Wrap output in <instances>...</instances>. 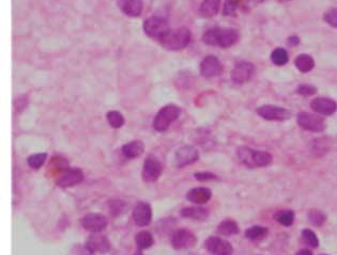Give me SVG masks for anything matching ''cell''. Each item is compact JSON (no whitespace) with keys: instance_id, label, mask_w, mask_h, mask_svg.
Masks as SVG:
<instances>
[{"instance_id":"obj_1","label":"cell","mask_w":337,"mask_h":255,"mask_svg":"<svg viewBox=\"0 0 337 255\" xmlns=\"http://www.w3.org/2000/svg\"><path fill=\"white\" fill-rule=\"evenodd\" d=\"M239 35L234 29L226 28H213L208 30L202 37L203 42L211 46H218L227 48L237 43Z\"/></svg>"},{"instance_id":"obj_2","label":"cell","mask_w":337,"mask_h":255,"mask_svg":"<svg viewBox=\"0 0 337 255\" xmlns=\"http://www.w3.org/2000/svg\"><path fill=\"white\" fill-rule=\"evenodd\" d=\"M238 157L249 168L267 167L272 162V155L269 152L252 150L246 146H241L238 149Z\"/></svg>"},{"instance_id":"obj_3","label":"cell","mask_w":337,"mask_h":255,"mask_svg":"<svg viewBox=\"0 0 337 255\" xmlns=\"http://www.w3.org/2000/svg\"><path fill=\"white\" fill-rule=\"evenodd\" d=\"M191 41V32L186 28L170 31L160 40L161 44L169 51H181L185 48Z\"/></svg>"},{"instance_id":"obj_4","label":"cell","mask_w":337,"mask_h":255,"mask_svg":"<svg viewBox=\"0 0 337 255\" xmlns=\"http://www.w3.org/2000/svg\"><path fill=\"white\" fill-rule=\"evenodd\" d=\"M181 109L175 105H167L158 112L157 117L153 122V127L155 130L165 131L172 123H174L180 116Z\"/></svg>"},{"instance_id":"obj_5","label":"cell","mask_w":337,"mask_h":255,"mask_svg":"<svg viewBox=\"0 0 337 255\" xmlns=\"http://www.w3.org/2000/svg\"><path fill=\"white\" fill-rule=\"evenodd\" d=\"M144 31L148 37L158 39L160 41L171 30L165 19H162L160 16H151L150 19H148L144 23Z\"/></svg>"},{"instance_id":"obj_6","label":"cell","mask_w":337,"mask_h":255,"mask_svg":"<svg viewBox=\"0 0 337 255\" xmlns=\"http://www.w3.org/2000/svg\"><path fill=\"white\" fill-rule=\"evenodd\" d=\"M298 124L306 130L313 131V133H321L325 128L324 120L316 116L314 113L309 112H300L298 114Z\"/></svg>"},{"instance_id":"obj_7","label":"cell","mask_w":337,"mask_h":255,"mask_svg":"<svg viewBox=\"0 0 337 255\" xmlns=\"http://www.w3.org/2000/svg\"><path fill=\"white\" fill-rule=\"evenodd\" d=\"M84 179V173L80 169L76 168H65L61 170L59 175L57 176V185L62 188L73 187L80 184Z\"/></svg>"},{"instance_id":"obj_8","label":"cell","mask_w":337,"mask_h":255,"mask_svg":"<svg viewBox=\"0 0 337 255\" xmlns=\"http://www.w3.org/2000/svg\"><path fill=\"white\" fill-rule=\"evenodd\" d=\"M162 163L153 155H149L145 159L143 168V179L147 183L157 182L162 174Z\"/></svg>"},{"instance_id":"obj_9","label":"cell","mask_w":337,"mask_h":255,"mask_svg":"<svg viewBox=\"0 0 337 255\" xmlns=\"http://www.w3.org/2000/svg\"><path fill=\"white\" fill-rule=\"evenodd\" d=\"M196 243V236L186 228H180L172 234L171 244L176 250L191 248Z\"/></svg>"},{"instance_id":"obj_10","label":"cell","mask_w":337,"mask_h":255,"mask_svg":"<svg viewBox=\"0 0 337 255\" xmlns=\"http://www.w3.org/2000/svg\"><path fill=\"white\" fill-rule=\"evenodd\" d=\"M257 113L268 121H286L291 118V112L289 110L275 106L259 107Z\"/></svg>"},{"instance_id":"obj_11","label":"cell","mask_w":337,"mask_h":255,"mask_svg":"<svg viewBox=\"0 0 337 255\" xmlns=\"http://www.w3.org/2000/svg\"><path fill=\"white\" fill-rule=\"evenodd\" d=\"M199 153L194 146L185 145L176 152L175 164L178 168H183L198 160Z\"/></svg>"},{"instance_id":"obj_12","label":"cell","mask_w":337,"mask_h":255,"mask_svg":"<svg viewBox=\"0 0 337 255\" xmlns=\"http://www.w3.org/2000/svg\"><path fill=\"white\" fill-rule=\"evenodd\" d=\"M81 225L87 231L98 233L107 226V219L102 213L90 212L81 219Z\"/></svg>"},{"instance_id":"obj_13","label":"cell","mask_w":337,"mask_h":255,"mask_svg":"<svg viewBox=\"0 0 337 255\" xmlns=\"http://www.w3.org/2000/svg\"><path fill=\"white\" fill-rule=\"evenodd\" d=\"M205 248L213 255H232L234 252L232 243L219 237H209L205 241Z\"/></svg>"},{"instance_id":"obj_14","label":"cell","mask_w":337,"mask_h":255,"mask_svg":"<svg viewBox=\"0 0 337 255\" xmlns=\"http://www.w3.org/2000/svg\"><path fill=\"white\" fill-rule=\"evenodd\" d=\"M254 73V65L250 62L241 61L236 64L232 72V79L235 84L242 85L249 81Z\"/></svg>"},{"instance_id":"obj_15","label":"cell","mask_w":337,"mask_h":255,"mask_svg":"<svg viewBox=\"0 0 337 255\" xmlns=\"http://www.w3.org/2000/svg\"><path fill=\"white\" fill-rule=\"evenodd\" d=\"M223 71L219 60L214 56H208L200 63V73L203 77L211 78L218 76Z\"/></svg>"},{"instance_id":"obj_16","label":"cell","mask_w":337,"mask_h":255,"mask_svg":"<svg viewBox=\"0 0 337 255\" xmlns=\"http://www.w3.org/2000/svg\"><path fill=\"white\" fill-rule=\"evenodd\" d=\"M310 108L322 116H332L337 110V104L330 98L317 97L311 102Z\"/></svg>"},{"instance_id":"obj_17","label":"cell","mask_w":337,"mask_h":255,"mask_svg":"<svg viewBox=\"0 0 337 255\" xmlns=\"http://www.w3.org/2000/svg\"><path fill=\"white\" fill-rule=\"evenodd\" d=\"M133 218L138 226H147L152 219V209L150 205L145 202L138 203L133 210Z\"/></svg>"},{"instance_id":"obj_18","label":"cell","mask_w":337,"mask_h":255,"mask_svg":"<svg viewBox=\"0 0 337 255\" xmlns=\"http://www.w3.org/2000/svg\"><path fill=\"white\" fill-rule=\"evenodd\" d=\"M86 246L93 253H107L110 250V242L107 239V237L100 236V235H92L88 238L86 242Z\"/></svg>"},{"instance_id":"obj_19","label":"cell","mask_w":337,"mask_h":255,"mask_svg":"<svg viewBox=\"0 0 337 255\" xmlns=\"http://www.w3.org/2000/svg\"><path fill=\"white\" fill-rule=\"evenodd\" d=\"M120 10L131 18H136L142 14L143 3L142 0H117Z\"/></svg>"},{"instance_id":"obj_20","label":"cell","mask_w":337,"mask_h":255,"mask_svg":"<svg viewBox=\"0 0 337 255\" xmlns=\"http://www.w3.org/2000/svg\"><path fill=\"white\" fill-rule=\"evenodd\" d=\"M212 196V192L210 189L205 187H196L193 188L186 194V199L197 205H201L207 203Z\"/></svg>"},{"instance_id":"obj_21","label":"cell","mask_w":337,"mask_h":255,"mask_svg":"<svg viewBox=\"0 0 337 255\" xmlns=\"http://www.w3.org/2000/svg\"><path fill=\"white\" fill-rule=\"evenodd\" d=\"M145 151V145L139 140L129 142L122 146V153L128 158H137L141 156Z\"/></svg>"},{"instance_id":"obj_22","label":"cell","mask_w":337,"mask_h":255,"mask_svg":"<svg viewBox=\"0 0 337 255\" xmlns=\"http://www.w3.org/2000/svg\"><path fill=\"white\" fill-rule=\"evenodd\" d=\"M181 216L188 219H193L197 221H203L208 218L209 212L208 210L201 206H193L186 207L181 210Z\"/></svg>"},{"instance_id":"obj_23","label":"cell","mask_w":337,"mask_h":255,"mask_svg":"<svg viewBox=\"0 0 337 255\" xmlns=\"http://www.w3.org/2000/svg\"><path fill=\"white\" fill-rule=\"evenodd\" d=\"M220 0H203L200 6V14L203 18H212L217 14Z\"/></svg>"},{"instance_id":"obj_24","label":"cell","mask_w":337,"mask_h":255,"mask_svg":"<svg viewBox=\"0 0 337 255\" xmlns=\"http://www.w3.org/2000/svg\"><path fill=\"white\" fill-rule=\"evenodd\" d=\"M294 64L300 72L307 73L314 69L315 61L308 55H300L297 57V58H295Z\"/></svg>"},{"instance_id":"obj_25","label":"cell","mask_w":337,"mask_h":255,"mask_svg":"<svg viewBox=\"0 0 337 255\" xmlns=\"http://www.w3.org/2000/svg\"><path fill=\"white\" fill-rule=\"evenodd\" d=\"M217 232L224 236L236 235L239 233V226L233 220H224L217 226Z\"/></svg>"},{"instance_id":"obj_26","label":"cell","mask_w":337,"mask_h":255,"mask_svg":"<svg viewBox=\"0 0 337 255\" xmlns=\"http://www.w3.org/2000/svg\"><path fill=\"white\" fill-rule=\"evenodd\" d=\"M136 243L138 245L139 250H145V249H149L150 246L153 244V237L151 233L147 232V231H142L139 232L136 237Z\"/></svg>"},{"instance_id":"obj_27","label":"cell","mask_w":337,"mask_h":255,"mask_svg":"<svg viewBox=\"0 0 337 255\" xmlns=\"http://www.w3.org/2000/svg\"><path fill=\"white\" fill-rule=\"evenodd\" d=\"M267 234H268V228L258 225L252 226L245 231V237L249 238L250 240L261 239V238L266 237Z\"/></svg>"},{"instance_id":"obj_28","label":"cell","mask_w":337,"mask_h":255,"mask_svg":"<svg viewBox=\"0 0 337 255\" xmlns=\"http://www.w3.org/2000/svg\"><path fill=\"white\" fill-rule=\"evenodd\" d=\"M274 218L282 225L290 226L294 221V212L292 210H282L276 212Z\"/></svg>"},{"instance_id":"obj_29","label":"cell","mask_w":337,"mask_h":255,"mask_svg":"<svg viewBox=\"0 0 337 255\" xmlns=\"http://www.w3.org/2000/svg\"><path fill=\"white\" fill-rule=\"evenodd\" d=\"M106 119H107L109 125L114 128H120L125 124V118L118 111H109L106 114Z\"/></svg>"},{"instance_id":"obj_30","label":"cell","mask_w":337,"mask_h":255,"mask_svg":"<svg viewBox=\"0 0 337 255\" xmlns=\"http://www.w3.org/2000/svg\"><path fill=\"white\" fill-rule=\"evenodd\" d=\"M47 157V154L46 153H38V154H34L28 157L27 162L30 166V168L32 169H40L41 167L43 166L45 160Z\"/></svg>"},{"instance_id":"obj_31","label":"cell","mask_w":337,"mask_h":255,"mask_svg":"<svg viewBox=\"0 0 337 255\" xmlns=\"http://www.w3.org/2000/svg\"><path fill=\"white\" fill-rule=\"evenodd\" d=\"M271 59L276 65H284L288 62V54L284 48H276L272 52Z\"/></svg>"},{"instance_id":"obj_32","label":"cell","mask_w":337,"mask_h":255,"mask_svg":"<svg viewBox=\"0 0 337 255\" xmlns=\"http://www.w3.org/2000/svg\"><path fill=\"white\" fill-rule=\"evenodd\" d=\"M308 220L313 225L321 226L326 220V216L322 211H320L318 209H311L308 212Z\"/></svg>"},{"instance_id":"obj_33","label":"cell","mask_w":337,"mask_h":255,"mask_svg":"<svg viewBox=\"0 0 337 255\" xmlns=\"http://www.w3.org/2000/svg\"><path fill=\"white\" fill-rule=\"evenodd\" d=\"M243 0H225L223 14L227 16H235L238 8L241 6Z\"/></svg>"},{"instance_id":"obj_34","label":"cell","mask_w":337,"mask_h":255,"mask_svg":"<svg viewBox=\"0 0 337 255\" xmlns=\"http://www.w3.org/2000/svg\"><path fill=\"white\" fill-rule=\"evenodd\" d=\"M302 237L304 241H305L311 248H317L319 245V240L317 235L309 228H305L302 231Z\"/></svg>"},{"instance_id":"obj_35","label":"cell","mask_w":337,"mask_h":255,"mask_svg":"<svg viewBox=\"0 0 337 255\" xmlns=\"http://www.w3.org/2000/svg\"><path fill=\"white\" fill-rule=\"evenodd\" d=\"M328 144L326 139H318L313 143V153L316 155H324L328 150Z\"/></svg>"},{"instance_id":"obj_36","label":"cell","mask_w":337,"mask_h":255,"mask_svg":"<svg viewBox=\"0 0 337 255\" xmlns=\"http://www.w3.org/2000/svg\"><path fill=\"white\" fill-rule=\"evenodd\" d=\"M109 210L111 212V215L114 216L121 215V213L126 210V204L120 200H114L109 204Z\"/></svg>"},{"instance_id":"obj_37","label":"cell","mask_w":337,"mask_h":255,"mask_svg":"<svg viewBox=\"0 0 337 255\" xmlns=\"http://www.w3.org/2000/svg\"><path fill=\"white\" fill-rule=\"evenodd\" d=\"M323 19H324L325 23H327L328 25H331L332 27L337 28V9L328 10L324 14V18Z\"/></svg>"},{"instance_id":"obj_38","label":"cell","mask_w":337,"mask_h":255,"mask_svg":"<svg viewBox=\"0 0 337 255\" xmlns=\"http://www.w3.org/2000/svg\"><path fill=\"white\" fill-rule=\"evenodd\" d=\"M297 92L303 96H310V95H314L317 92V89L311 85H301L298 88Z\"/></svg>"},{"instance_id":"obj_39","label":"cell","mask_w":337,"mask_h":255,"mask_svg":"<svg viewBox=\"0 0 337 255\" xmlns=\"http://www.w3.org/2000/svg\"><path fill=\"white\" fill-rule=\"evenodd\" d=\"M195 177L200 180V182H208V180H213L216 179V175H214L211 172H199V173H196Z\"/></svg>"},{"instance_id":"obj_40","label":"cell","mask_w":337,"mask_h":255,"mask_svg":"<svg viewBox=\"0 0 337 255\" xmlns=\"http://www.w3.org/2000/svg\"><path fill=\"white\" fill-rule=\"evenodd\" d=\"M288 42H289V45H290V46H297V45H299V43H300V39H299L297 36H293V37H290V38H289Z\"/></svg>"},{"instance_id":"obj_41","label":"cell","mask_w":337,"mask_h":255,"mask_svg":"<svg viewBox=\"0 0 337 255\" xmlns=\"http://www.w3.org/2000/svg\"><path fill=\"white\" fill-rule=\"evenodd\" d=\"M295 255H313V253L307 249H303V250H300Z\"/></svg>"},{"instance_id":"obj_42","label":"cell","mask_w":337,"mask_h":255,"mask_svg":"<svg viewBox=\"0 0 337 255\" xmlns=\"http://www.w3.org/2000/svg\"><path fill=\"white\" fill-rule=\"evenodd\" d=\"M134 255H143V253H142V250H139L138 252H136Z\"/></svg>"},{"instance_id":"obj_43","label":"cell","mask_w":337,"mask_h":255,"mask_svg":"<svg viewBox=\"0 0 337 255\" xmlns=\"http://www.w3.org/2000/svg\"><path fill=\"white\" fill-rule=\"evenodd\" d=\"M279 3H285V2H289V0H278Z\"/></svg>"},{"instance_id":"obj_44","label":"cell","mask_w":337,"mask_h":255,"mask_svg":"<svg viewBox=\"0 0 337 255\" xmlns=\"http://www.w3.org/2000/svg\"><path fill=\"white\" fill-rule=\"evenodd\" d=\"M322 255H326V254H322Z\"/></svg>"}]
</instances>
